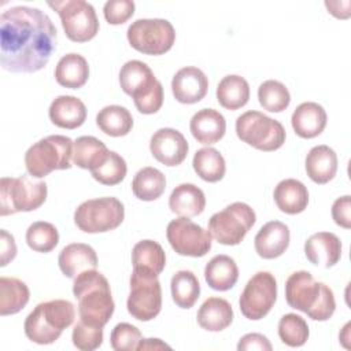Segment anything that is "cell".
<instances>
[{"instance_id":"7402d4cb","label":"cell","mask_w":351,"mask_h":351,"mask_svg":"<svg viewBox=\"0 0 351 351\" xmlns=\"http://www.w3.org/2000/svg\"><path fill=\"white\" fill-rule=\"evenodd\" d=\"M328 122L325 108L315 101H304L299 104L292 117L291 123L295 133L302 138H314L319 136Z\"/></svg>"},{"instance_id":"4fadbf2b","label":"cell","mask_w":351,"mask_h":351,"mask_svg":"<svg viewBox=\"0 0 351 351\" xmlns=\"http://www.w3.org/2000/svg\"><path fill=\"white\" fill-rule=\"evenodd\" d=\"M276 300L277 281L274 276L270 271H258L245 284L239 306L245 318L258 321L270 313Z\"/></svg>"},{"instance_id":"30bf717a","label":"cell","mask_w":351,"mask_h":351,"mask_svg":"<svg viewBox=\"0 0 351 351\" xmlns=\"http://www.w3.org/2000/svg\"><path fill=\"white\" fill-rule=\"evenodd\" d=\"M255 221L256 214L251 206L234 202L211 215L207 230L219 244L237 245L255 225Z\"/></svg>"},{"instance_id":"9c48e42d","label":"cell","mask_w":351,"mask_h":351,"mask_svg":"<svg viewBox=\"0 0 351 351\" xmlns=\"http://www.w3.org/2000/svg\"><path fill=\"white\" fill-rule=\"evenodd\" d=\"M125 218L122 202L112 196L89 199L74 211V223L85 233H104L117 229Z\"/></svg>"},{"instance_id":"ffe728a7","label":"cell","mask_w":351,"mask_h":351,"mask_svg":"<svg viewBox=\"0 0 351 351\" xmlns=\"http://www.w3.org/2000/svg\"><path fill=\"white\" fill-rule=\"evenodd\" d=\"M189 129L197 143L211 145L225 136L226 121L219 111L214 108H202L191 118Z\"/></svg>"},{"instance_id":"ab89813d","label":"cell","mask_w":351,"mask_h":351,"mask_svg":"<svg viewBox=\"0 0 351 351\" xmlns=\"http://www.w3.org/2000/svg\"><path fill=\"white\" fill-rule=\"evenodd\" d=\"M308 325L303 317L289 313L280 318L278 336L284 344L289 347H302L308 340Z\"/></svg>"},{"instance_id":"1f68e13d","label":"cell","mask_w":351,"mask_h":351,"mask_svg":"<svg viewBox=\"0 0 351 351\" xmlns=\"http://www.w3.org/2000/svg\"><path fill=\"white\" fill-rule=\"evenodd\" d=\"M218 103L230 111L244 107L250 100V85L247 80L237 74L225 75L217 86Z\"/></svg>"},{"instance_id":"ac0fdd59","label":"cell","mask_w":351,"mask_h":351,"mask_svg":"<svg viewBox=\"0 0 351 351\" xmlns=\"http://www.w3.org/2000/svg\"><path fill=\"white\" fill-rule=\"evenodd\" d=\"M289 228L281 221L265 223L254 239L256 254L263 259L281 256L289 247Z\"/></svg>"},{"instance_id":"4316f807","label":"cell","mask_w":351,"mask_h":351,"mask_svg":"<svg viewBox=\"0 0 351 351\" xmlns=\"http://www.w3.org/2000/svg\"><path fill=\"white\" fill-rule=\"evenodd\" d=\"M306 173L315 184H328L337 173V155L329 145H315L306 156Z\"/></svg>"},{"instance_id":"f35d334b","label":"cell","mask_w":351,"mask_h":351,"mask_svg":"<svg viewBox=\"0 0 351 351\" xmlns=\"http://www.w3.org/2000/svg\"><path fill=\"white\" fill-rule=\"evenodd\" d=\"M26 243L36 252H51L59 243V232L47 221H36L26 230Z\"/></svg>"},{"instance_id":"e575fe53","label":"cell","mask_w":351,"mask_h":351,"mask_svg":"<svg viewBox=\"0 0 351 351\" xmlns=\"http://www.w3.org/2000/svg\"><path fill=\"white\" fill-rule=\"evenodd\" d=\"M166 189V177L165 174L155 167L147 166L140 169L133 181L132 191L133 195L143 202H152L159 199Z\"/></svg>"},{"instance_id":"b9f144b4","label":"cell","mask_w":351,"mask_h":351,"mask_svg":"<svg viewBox=\"0 0 351 351\" xmlns=\"http://www.w3.org/2000/svg\"><path fill=\"white\" fill-rule=\"evenodd\" d=\"M73 344L81 351H93L103 343V328L92 326L81 319L74 325L71 333Z\"/></svg>"},{"instance_id":"7a4b0ae2","label":"cell","mask_w":351,"mask_h":351,"mask_svg":"<svg viewBox=\"0 0 351 351\" xmlns=\"http://www.w3.org/2000/svg\"><path fill=\"white\" fill-rule=\"evenodd\" d=\"M73 295L78 300L80 319L103 328L114 314L115 303L108 280L96 269L80 273L73 282Z\"/></svg>"},{"instance_id":"f546056e","label":"cell","mask_w":351,"mask_h":351,"mask_svg":"<svg viewBox=\"0 0 351 351\" xmlns=\"http://www.w3.org/2000/svg\"><path fill=\"white\" fill-rule=\"evenodd\" d=\"M89 78L88 60L80 53H66L55 67V80L60 86L69 89L82 88Z\"/></svg>"},{"instance_id":"ee69618b","label":"cell","mask_w":351,"mask_h":351,"mask_svg":"<svg viewBox=\"0 0 351 351\" xmlns=\"http://www.w3.org/2000/svg\"><path fill=\"white\" fill-rule=\"evenodd\" d=\"M134 8L132 0H108L103 7V14L110 25H122L133 16Z\"/></svg>"},{"instance_id":"7c38bea8","label":"cell","mask_w":351,"mask_h":351,"mask_svg":"<svg viewBox=\"0 0 351 351\" xmlns=\"http://www.w3.org/2000/svg\"><path fill=\"white\" fill-rule=\"evenodd\" d=\"M130 47L144 55H163L176 41L174 26L167 19H137L126 32Z\"/></svg>"},{"instance_id":"f6af8a7d","label":"cell","mask_w":351,"mask_h":351,"mask_svg":"<svg viewBox=\"0 0 351 351\" xmlns=\"http://www.w3.org/2000/svg\"><path fill=\"white\" fill-rule=\"evenodd\" d=\"M332 218L336 225L350 229L351 228V196L344 195L337 197L332 204Z\"/></svg>"},{"instance_id":"ba28073f","label":"cell","mask_w":351,"mask_h":351,"mask_svg":"<svg viewBox=\"0 0 351 351\" xmlns=\"http://www.w3.org/2000/svg\"><path fill=\"white\" fill-rule=\"evenodd\" d=\"M237 137L263 152L281 148L285 143V129L277 121L259 111H245L236 119Z\"/></svg>"},{"instance_id":"6da1fadb","label":"cell","mask_w":351,"mask_h":351,"mask_svg":"<svg viewBox=\"0 0 351 351\" xmlns=\"http://www.w3.org/2000/svg\"><path fill=\"white\" fill-rule=\"evenodd\" d=\"M56 27L36 7L15 5L0 16V64L11 73L44 69L56 49Z\"/></svg>"},{"instance_id":"cb8c5ba5","label":"cell","mask_w":351,"mask_h":351,"mask_svg":"<svg viewBox=\"0 0 351 351\" xmlns=\"http://www.w3.org/2000/svg\"><path fill=\"white\" fill-rule=\"evenodd\" d=\"M132 265L134 273L159 277L166 266V254L159 243L141 240L132 250Z\"/></svg>"},{"instance_id":"3957f363","label":"cell","mask_w":351,"mask_h":351,"mask_svg":"<svg viewBox=\"0 0 351 351\" xmlns=\"http://www.w3.org/2000/svg\"><path fill=\"white\" fill-rule=\"evenodd\" d=\"M285 300L289 307L307 314L314 321H328L335 310L333 291L314 280L306 270L292 273L285 281Z\"/></svg>"},{"instance_id":"5b68a950","label":"cell","mask_w":351,"mask_h":351,"mask_svg":"<svg viewBox=\"0 0 351 351\" xmlns=\"http://www.w3.org/2000/svg\"><path fill=\"white\" fill-rule=\"evenodd\" d=\"M119 85L126 95L133 97L138 112L149 115L160 110L163 86L147 63L141 60L126 62L119 71Z\"/></svg>"},{"instance_id":"484cf974","label":"cell","mask_w":351,"mask_h":351,"mask_svg":"<svg viewBox=\"0 0 351 351\" xmlns=\"http://www.w3.org/2000/svg\"><path fill=\"white\" fill-rule=\"evenodd\" d=\"M196 319L202 329L221 332L233 322V308L226 299L211 296L199 307Z\"/></svg>"},{"instance_id":"2e32d148","label":"cell","mask_w":351,"mask_h":351,"mask_svg":"<svg viewBox=\"0 0 351 351\" xmlns=\"http://www.w3.org/2000/svg\"><path fill=\"white\" fill-rule=\"evenodd\" d=\"M149 151L159 163L173 167L185 160L189 145L184 134L177 129L162 128L152 134L149 140Z\"/></svg>"},{"instance_id":"8d00e7d4","label":"cell","mask_w":351,"mask_h":351,"mask_svg":"<svg viewBox=\"0 0 351 351\" xmlns=\"http://www.w3.org/2000/svg\"><path fill=\"white\" fill-rule=\"evenodd\" d=\"M173 302L180 308H191L200 296V284L191 270H178L170 281Z\"/></svg>"},{"instance_id":"60d3db41","label":"cell","mask_w":351,"mask_h":351,"mask_svg":"<svg viewBox=\"0 0 351 351\" xmlns=\"http://www.w3.org/2000/svg\"><path fill=\"white\" fill-rule=\"evenodd\" d=\"M126 173H128L126 162L115 151H110L106 162L100 167L90 171L92 177L97 182L103 185H110V186L123 181V178L126 177Z\"/></svg>"},{"instance_id":"4dcf8cb0","label":"cell","mask_w":351,"mask_h":351,"mask_svg":"<svg viewBox=\"0 0 351 351\" xmlns=\"http://www.w3.org/2000/svg\"><path fill=\"white\" fill-rule=\"evenodd\" d=\"M108 154L110 149L101 140L93 136H81L73 145V163L92 171L106 162Z\"/></svg>"},{"instance_id":"603a6c76","label":"cell","mask_w":351,"mask_h":351,"mask_svg":"<svg viewBox=\"0 0 351 351\" xmlns=\"http://www.w3.org/2000/svg\"><path fill=\"white\" fill-rule=\"evenodd\" d=\"M48 115L55 126L71 130L84 125L86 119V107L81 99L62 95L52 100Z\"/></svg>"},{"instance_id":"681fc988","label":"cell","mask_w":351,"mask_h":351,"mask_svg":"<svg viewBox=\"0 0 351 351\" xmlns=\"http://www.w3.org/2000/svg\"><path fill=\"white\" fill-rule=\"evenodd\" d=\"M138 351H144V350H171V347L166 343H163L160 339H141L138 346H137Z\"/></svg>"},{"instance_id":"bcb514c9","label":"cell","mask_w":351,"mask_h":351,"mask_svg":"<svg viewBox=\"0 0 351 351\" xmlns=\"http://www.w3.org/2000/svg\"><path fill=\"white\" fill-rule=\"evenodd\" d=\"M271 343L269 339L261 333H247L244 335L239 344V351H250V350H261V351H271Z\"/></svg>"},{"instance_id":"e0dca14e","label":"cell","mask_w":351,"mask_h":351,"mask_svg":"<svg viewBox=\"0 0 351 351\" xmlns=\"http://www.w3.org/2000/svg\"><path fill=\"white\" fill-rule=\"evenodd\" d=\"M208 90L207 75L195 66L180 69L171 80V92L177 101L182 104H195L204 99Z\"/></svg>"},{"instance_id":"74e56055","label":"cell","mask_w":351,"mask_h":351,"mask_svg":"<svg viewBox=\"0 0 351 351\" xmlns=\"http://www.w3.org/2000/svg\"><path fill=\"white\" fill-rule=\"evenodd\" d=\"M259 104L270 112H281L288 108L291 103V93L288 88L276 80H267L258 88Z\"/></svg>"},{"instance_id":"7bdbcfd3","label":"cell","mask_w":351,"mask_h":351,"mask_svg":"<svg viewBox=\"0 0 351 351\" xmlns=\"http://www.w3.org/2000/svg\"><path fill=\"white\" fill-rule=\"evenodd\" d=\"M141 340L140 330L128 322H121L114 326L110 335V343L115 351H133Z\"/></svg>"},{"instance_id":"d590c367","label":"cell","mask_w":351,"mask_h":351,"mask_svg":"<svg viewBox=\"0 0 351 351\" xmlns=\"http://www.w3.org/2000/svg\"><path fill=\"white\" fill-rule=\"evenodd\" d=\"M192 166L195 173L207 182H218L223 178L226 163L221 152L213 147H204L195 152Z\"/></svg>"},{"instance_id":"5bb4252c","label":"cell","mask_w":351,"mask_h":351,"mask_svg":"<svg viewBox=\"0 0 351 351\" xmlns=\"http://www.w3.org/2000/svg\"><path fill=\"white\" fill-rule=\"evenodd\" d=\"M166 236L171 248L182 256H204L213 245L210 232L186 217H178L170 221L166 229Z\"/></svg>"},{"instance_id":"f1b7e54d","label":"cell","mask_w":351,"mask_h":351,"mask_svg":"<svg viewBox=\"0 0 351 351\" xmlns=\"http://www.w3.org/2000/svg\"><path fill=\"white\" fill-rule=\"evenodd\" d=\"M204 278L208 287L214 291H229L239 280V267L233 258L219 254L207 262L204 267Z\"/></svg>"},{"instance_id":"d6986e66","label":"cell","mask_w":351,"mask_h":351,"mask_svg":"<svg viewBox=\"0 0 351 351\" xmlns=\"http://www.w3.org/2000/svg\"><path fill=\"white\" fill-rule=\"evenodd\" d=\"M304 254L313 265L329 269L341 258V241L332 232H318L306 240Z\"/></svg>"},{"instance_id":"8fae6325","label":"cell","mask_w":351,"mask_h":351,"mask_svg":"<svg viewBox=\"0 0 351 351\" xmlns=\"http://www.w3.org/2000/svg\"><path fill=\"white\" fill-rule=\"evenodd\" d=\"M58 12L64 34L74 43L90 41L99 32V19L93 5L85 0H62L47 3Z\"/></svg>"},{"instance_id":"52a82bcc","label":"cell","mask_w":351,"mask_h":351,"mask_svg":"<svg viewBox=\"0 0 351 351\" xmlns=\"http://www.w3.org/2000/svg\"><path fill=\"white\" fill-rule=\"evenodd\" d=\"M48 195L45 181L29 176L3 177L0 180V215L34 211L44 204Z\"/></svg>"},{"instance_id":"277c9868","label":"cell","mask_w":351,"mask_h":351,"mask_svg":"<svg viewBox=\"0 0 351 351\" xmlns=\"http://www.w3.org/2000/svg\"><path fill=\"white\" fill-rule=\"evenodd\" d=\"M74 318L75 307L71 302L64 299L43 302L26 317L23 324L25 335L36 344H52L74 322Z\"/></svg>"},{"instance_id":"836d02e7","label":"cell","mask_w":351,"mask_h":351,"mask_svg":"<svg viewBox=\"0 0 351 351\" xmlns=\"http://www.w3.org/2000/svg\"><path fill=\"white\" fill-rule=\"evenodd\" d=\"M96 125L107 136L122 137L132 130L133 117L126 107L111 104L97 112Z\"/></svg>"},{"instance_id":"8992f818","label":"cell","mask_w":351,"mask_h":351,"mask_svg":"<svg viewBox=\"0 0 351 351\" xmlns=\"http://www.w3.org/2000/svg\"><path fill=\"white\" fill-rule=\"evenodd\" d=\"M74 141L62 134L47 136L33 145L25 154V166L34 178H43L55 170H67L71 167Z\"/></svg>"},{"instance_id":"83f0119b","label":"cell","mask_w":351,"mask_h":351,"mask_svg":"<svg viewBox=\"0 0 351 351\" xmlns=\"http://www.w3.org/2000/svg\"><path fill=\"white\" fill-rule=\"evenodd\" d=\"M277 207L289 215L300 214L308 204L307 186L295 178H285L277 184L273 192Z\"/></svg>"},{"instance_id":"7dc6e473","label":"cell","mask_w":351,"mask_h":351,"mask_svg":"<svg viewBox=\"0 0 351 351\" xmlns=\"http://www.w3.org/2000/svg\"><path fill=\"white\" fill-rule=\"evenodd\" d=\"M16 256V244L12 234L5 229L0 230V266H7Z\"/></svg>"},{"instance_id":"d6a6232c","label":"cell","mask_w":351,"mask_h":351,"mask_svg":"<svg viewBox=\"0 0 351 351\" xmlns=\"http://www.w3.org/2000/svg\"><path fill=\"white\" fill-rule=\"evenodd\" d=\"M30 291L27 285L15 277L0 278V315H12L19 313L27 304Z\"/></svg>"},{"instance_id":"c3c4849f","label":"cell","mask_w":351,"mask_h":351,"mask_svg":"<svg viewBox=\"0 0 351 351\" xmlns=\"http://www.w3.org/2000/svg\"><path fill=\"white\" fill-rule=\"evenodd\" d=\"M351 3L347 1H325V7L328 8V12H330L333 16L339 19H347L350 16V10H343V7H348Z\"/></svg>"},{"instance_id":"d4e9b609","label":"cell","mask_w":351,"mask_h":351,"mask_svg":"<svg viewBox=\"0 0 351 351\" xmlns=\"http://www.w3.org/2000/svg\"><path fill=\"white\" fill-rule=\"evenodd\" d=\"M204 192L195 184L184 182L177 185L169 197V208L180 217H196L204 211Z\"/></svg>"},{"instance_id":"9a60e30c","label":"cell","mask_w":351,"mask_h":351,"mask_svg":"<svg viewBox=\"0 0 351 351\" xmlns=\"http://www.w3.org/2000/svg\"><path fill=\"white\" fill-rule=\"evenodd\" d=\"M126 307L129 314L138 321L147 322L154 319L162 308V288L158 277H148L133 271Z\"/></svg>"},{"instance_id":"44dd1931","label":"cell","mask_w":351,"mask_h":351,"mask_svg":"<svg viewBox=\"0 0 351 351\" xmlns=\"http://www.w3.org/2000/svg\"><path fill=\"white\" fill-rule=\"evenodd\" d=\"M97 263L96 251L85 243H71L58 256L59 269L69 278H75L82 271L96 269Z\"/></svg>"}]
</instances>
